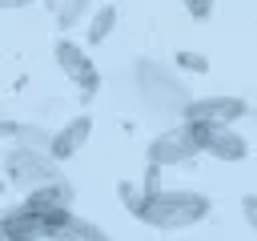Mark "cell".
I'll return each instance as SVG.
<instances>
[{
	"instance_id": "cell-17",
	"label": "cell",
	"mask_w": 257,
	"mask_h": 241,
	"mask_svg": "<svg viewBox=\"0 0 257 241\" xmlns=\"http://www.w3.org/2000/svg\"><path fill=\"white\" fill-rule=\"evenodd\" d=\"M185 4V12L193 16V20H205L209 12H213V0H181Z\"/></svg>"
},
{
	"instance_id": "cell-11",
	"label": "cell",
	"mask_w": 257,
	"mask_h": 241,
	"mask_svg": "<svg viewBox=\"0 0 257 241\" xmlns=\"http://www.w3.org/2000/svg\"><path fill=\"white\" fill-rule=\"evenodd\" d=\"M52 241H108V233L100 225L76 217V213H64L60 225H56V233H52Z\"/></svg>"
},
{
	"instance_id": "cell-14",
	"label": "cell",
	"mask_w": 257,
	"mask_h": 241,
	"mask_svg": "<svg viewBox=\"0 0 257 241\" xmlns=\"http://www.w3.org/2000/svg\"><path fill=\"white\" fill-rule=\"evenodd\" d=\"M16 141L20 145H32V149H48V141H52V133H44V129H16Z\"/></svg>"
},
{
	"instance_id": "cell-10",
	"label": "cell",
	"mask_w": 257,
	"mask_h": 241,
	"mask_svg": "<svg viewBox=\"0 0 257 241\" xmlns=\"http://www.w3.org/2000/svg\"><path fill=\"white\" fill-rule=\"evenodd\" d=\"M32 209H40V213H52V217H60V213H72V185L68 181H48V185H36V189H28V197H24Z\"/></svg>"
},
{
	"instance_id": "cell-21",
	"label": "cell",
	"mask_w": 257,
	"mask_h": 241,
	"mask_svg": "<svg viewBox=\"0 0 257 241\" xmlns=\"http://www.w3.org/2000/svg\"><path fill=\"white\" fill-rule=\"evenodd\" d=\"M0 241H8V237H4V229H0Z\"/></svg>"
},
{
	"instance_id": "cell-9",
	"label": "cell",
	"mask_w": 257,
	"mask_h": 241,
	"mask_svg": "<svg viewBox=\"0 0 257 241\" xmlns=\"http://www.w3.org/2000/svg\"><path fill=\"white\" fill-rule=\"evenodd\" d=\"M205 153H209V157H217V161L237 165V161H245V157H249V141H245L233 125H229V129L209 125V133H205Z\"/></svg>"
},
{
	"instance_id": "cell-19",
	"label": "cell",
	"mask_w": 257,
	"mask_h": 241,
	"mask_svg": "<svg viewBox=\"0 0 257 241\" xmlns=\"http://www.w3.org/2000/svg\"><path fill=\"white\" fill-rule=\"evenodd\" d=\"M16 129H20V125H12V120H0V137H16Z\"/></svg>"
},
{
	"instance_id": "cell-8",
	"label": "cell",
	"mask_w": 257,
	"mask_h": 241,
	"mask_svg": "<svg viewBox=\"0 0 257 241\" xmlns=\"http://www.w3.org/2000/svg\"><path fill=\"white\" fill-rule=\"evenodd\" d=\"M88 137H92V116H72L64 129H56V133H52L48 153H52L56 161H68V157H76V153L88 145Z\"/></svg>"
},
{
	"instance_id": "cell-16",
	"label": "cell",
	"mask_w": 257,
	"mask_h": 241,
	"mask_svg": "<svg viewBox=\"0 0 257 241\" xmlns=\"http://www.w3.org/2000/svg\"><path fill=\"white\" fill-rule=\"evenodd\" d=\"M241 213H245V225L257 233V193H245L241 197Z\"/></svg>"
},
{
	"instance_id": "cell-1",
	"label": "cell",
	"mask_w": 257,
	"mask_h": 241,
	"mask_svg": "<svg viewBox=\"0 0 257 241\" xmlns=\"http://www.w3.org/2000/svg\"><path fill=\"white\" fill-rule=\"evenodd\" d=\"M209 197L197 189H161V185H145V197L137 205V221H145L149 229L173 233V229H189L197 221L209 217Z\"/></svg>"
},
{
	"instance_id": "cell-4",
	"label": "cell",
	"mask_w": 257,
	"mask_h": 241,
	"mask_svg": "<svg viewBox=\"0 0 257 241\" xmlns=\"http://www.w3.org/2000/svg\"><path fill=\"white\" fill-rule=\"evenodd\" d=\"M60 217H64V213H60ZM60 217L40 213V209H32L28 201H20L16 209L0 213V229H4V237H8V241H52V233H56Z\"/></svg>"
},
{
	"instance_id": "cell-2",
	"label": "cell",
	"mask_w": 257,
	"mask_h": 241,
	"mask_svg": "<svg viewBox=\"0 0 257 241\" xmlns=\"http://www.w3.org/2000/svg\"><path fill=\"white\" fill-rule=\"evenodd\" d=\"M133 88H137V100L153 116H185V108L193 100L189 88H185V80L173 68H165V64H157L149 56L133 60Z\"/></svg>"
},
{
	"instance_id": "cell-18",
	"label": "cell",
	"mask_w": 257,
	"mask_h": 241,
	"mask_svg": "<svg viewBox=\"0 0 257 241\" xmlns=\"http://www.w3.org/2000/svg\"><path fill=\"white\" fill-rule=\"evenodd\" d=\"M177 60H181V64H185V68H193V72H209V60H205V56H201V52H181V56H177Z\"/></svg>"
},
{
	"instance_id": "cell-6",
	"label": "cell",
	"mask_w": 257,
	"mask_h": 241,
	"mask_svg": "<svg viewBox=\"0 0 257 241\" xmlns=\"http://www.w3.org/2000/svg\"><path fill=\"white\" fill-rule=\"evenodd\" d=\"M245 112H249V104H245L241 96H193L181 120H201V125L229 129V125H237Z\"/></svg>"
},
{
	"instance_id": "cell-3",
	"label": "cell",
	"mask_w": 257,
	"mask_h": 241,
	"mask_svg": "<svg viewBox=\"0 0 257 241\" xmlns=\"http://www.w3.org/2000/svg\"><path fill=\"white\" fill-rule=\"evenodd\" d=\"M4 173L12 185L20 189H36V185H48L60 177V161L48 153V149H32V145H16L8 149L4 157Z\"/></svg>"
},
{
	"instance_id": "cell-5",
	"label": "cell",
	"mask_w": 257,
	"mask_h": 241,
	"mask_svg": "<svg viewBox=\"0 0 257 241\" xmlns=\"http://www.w3.org/2000/svg\"><path fill=\"white\" fill-rule=\"evenodd\" d=\"M52 56H56L60 72H64V76H68L80 92H96V88H100V72H96L92 56H88L80 44H72L68 36H60V40L52 44Z\"/></svg>"
},
{
	"instance_id": "cell-20",
	"label": "cell",
	"mask_w": 257,
	"mask_h": 241,
	"mask_svg": "<svg viewBox=\"0 0 257 241\" xmlns=\"http://www.w3.org/2000/svg\"><path fill=\"white\" fill-rule=\"evenodd\" d=\"M24 4H32V0H0V8H24Z\"/></svg>"
},
{
	"instance_id": "cell-12",
	"label": "cell",
	"mask_w": 257,
	"mask_h": 241,
	"mask_svg": "<svg viewBox=\"0 0 257 241\" xmlns=\"http://www.w3.org/2000/svg\"><path fill=\"white\" fill-rule=\"evenodd\" d=\"M112 28H116V8L112 4H100L92 12V20H88V44H104L112 36Z\"/></svg>"
},
{
	"instance_id": "cell-7",
	"label": "cell",
	"mask_w": 257,
	"mask_h": 241,
	"mask_svg": "<svg viewBox=\"0 0 257 241\" xmlns=\"http://www.w3.org/2000/svg\"><path fill=\"white\" fill-rule=\"evenodd\" d=\"M197 157V149L181 137V129H169L161 137L149 141V169H165V165H189Z\"/></svg>"
},
{
	"instance_id": "cell-13",
	"label": "cell",
	"mask_w": 257,
	"mask_h": 241,
	"mask_svg": "<svg viewBox=\"0 0 257 241\" xmlns=\"http://www.w3.org/2000/svg\"><path fill=\"white\" fill-rule=\"evenodd\" d=\"M88 8H92V0H60V4H56V24H60V32L76 28Z\"/></svg>"
},
{
	"instance_id": "cell-15",
	"label": "cell",
	"mask_w": 257,
	"mask_h": 241,
	"mask_svg": "<svg viewBox=\"0 0 257 241\" xmlns=\"http://www.w3.org/2000/svg\"><path fill=\"white\" fill-rule=\"evenodd\" d=\"M141 197H145V189H141V185H128V181H120V205H124L128 213H137Z\"/></svg>"
}]
</instances>
